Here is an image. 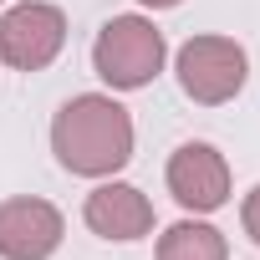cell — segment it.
<instances>
[{
    "instance_id": "1",
    "label": "cell",
    "mask_w": 260,
    "mask_h": 260,
    "mask_svg": "<svg viewBox=\"0 0 260 260\" xmlns=\"http://www.w3.org/2000/svg\"><path fill=\"white\" fill-rule=\"evenodd\" d=\"M51 148H56L61 169H72L82 179H107L133 158V117L102 92L72 97L51 122Z\"/></svg>"
},
{
    "instance_id": "2",
    "label": "cell",
    "mask_w": 260,
    "mask_h": 260,
    "mask_svg": "<svg viewBox=\"0 0 260 260\" xmlns=\"http://www.w3.org/2000/svg\"><path fill=\"white\" fill-rule=\"evenodd\" d=\"M164 56H169L164 31H158L148 16H112V21L97 31V41H92V67H97V77H102L107 87H117V92L148 87V82L164 72Z\"/></svg>"
},
{
    "instance_id": "3",
    "label": "cell",
    "mask_w": 260,
    "mask_h": 260,
    "mask_svg": "<svg viewBox=\"0 0 260 260\" xmlns=\"http://www.w3.org/2000/svg\"><path fill=\"white\" fill-rule=\"evenodd\" d=\"M174 67H179L184 97H194L204 107H219V102H230L245 87V51L230 36H189L179 46Z\"/></svg>"
},
{
    "instance_id": "4",
    "label": "cell",
    "mask_w": 260,
    "mask_h": 260,
    "mask_svg": "<svg viewBox=\"0 0 260 260\" xmlns=\"http://www.w3.org/2000/svg\"><path fill=\"white\" fill-rule=\"evenodd\" d=\"M67 46V16L46 0H26L0 16V56L16 72H41Z\"/></svg>"
},
{
    "instance_id": "5",
    "label": "cell",
    "mask_w": 260,
    "mask_h": 260,
    "mask_svg": "<svg viewBox=\"0 0 260 260\" xmlns=\"http://www.w3.org/2000/svg\"><path fill=\"white\" fill-rule=\"evenodd\" d=\"M61 209L46 199H6L0 204V255L6 260H46L61 245Z\"/></svg>"
},
{
    "instance_id": "6",
    "label": "cell",
    "mask_w": 260,
    "mask_h": 260,
    "mask_svg": "<svg viewBox=\"0 0 260 260\" xmlns=\"http://www.w3.org/2000/svg\"><path fill=\"white\" fill-rule=\"evenodd\" d=\"M169 194L194 209V214H209L230 199V164L209 148V143H184L174 158H169Z\"/></svg>"
},
{
    "instance_id": "7",
    "label": "cell",
    "mask_w": 260,
    "mask_h": 260,
    "mask_svg": "<svg viewBox=\"0 0 260 260\" xmlns=\"http://www.w3.org/2000/svg\"><path fill=\"white\" fill-rule=\"evenodd\" d=\"M87 224L102 240H143L153 230V204L133 189V184H102L87 194Z\"/></svg>"
},
{
    "instance_id": "8",
    "label": "cell",
    "mask_w": 260,
    "mask_h": 260,
    "mask_svg": "<svg viewBox=\"0 0 260 260\" xmlns=\"http://www.w3.org/2000/svg\"><path fill=\"white\" fill-rule=\"evenodd\" d=\"M230 245L214 224H199V219H179L158 235V260H224Z\"/></svg>"
},
{
    "instance_id": "9",
    "label": "cell",
    "mask_w": 260,
    "mask_h": 260,
    "mask_svg": "<svg viewBox=\"0 0 260 260\" xmlns=\"http://www.w3.org/2000/svg\"><path fill=\"white\" fill-rule=\"evenodd\" d=\"M245 235L260 245V184L250 189V199H245Z\"/></svg>"
},
{
    "instance_id": "10",
    "label": "cell",
    "mask_w": 260,
    "mask_h": 260,
    "mask_svg": "<svg viewBox=\"0 0 260 260\" xmlns=\"http://www.w3.org/2000/svg\"><path fill=\"white\" fill-rule=\"evenodd\" d=\"M143 6H153V11H169V6H179V0H143Z\"/></svg>"
}]
</instances>
